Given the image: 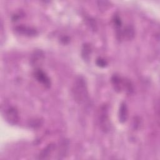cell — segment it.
<instances>
[{"label":"cell","mask_w":160,"mask_h":160,"mask_svg":"<svg viewBox=\"0 0 160 160\" xmlns=\"http://www.w3.org/2000/svg\"><path fill=\"white\" fill-rule=\"evenodd\" d=\"M44 58V54L41 51H36L32 55L31 62L32 66H36L38 63H39Z\"/></svg>","instance_id":"30bf717a"},{"label":"cell","mask_w":160,"mask_h":160,"mask_svg":"<svg viewBox=\"0 0 160 160\" xmlns=\"http://www.w3.org/2000/svg\"><path fill=\"white\" fill-rule=\"evenodd\" d=\"M33 75L35 79L39 83L42 84L44 86H45L47 88H50L51 84V79L48 77V76L46 74V73L44 72L40 68L35 69L33 72Z\"/></svg>","instance_id":"277c9868"},{"label":"cell","mask_w":160,"mask_h":160,"mask_svg":"<svg viewBox=\"0 0 160 160\" xmlns=\"http://www.w3.org/2000/svg\"><path fill=\"white\" fill-rule=\"evenodd\" d=\"M72 94L75 101L79 105L86 104L89 101L88 84L82 76L76 78L72 87Z\"/></svg>","instance_id":"6da1fadb"},{"label":"cell","mask_w":160,"mask_h":160,"mask_svg":"<svg viewBox=\"0 0 160 160\" xmlns=\"http://www.w3.org/2000/svg\"><path fill=\"white\" fill-rule=\"evenodd\" d=\"M56 148V144L54 143H50L47 145L39 154L38 158L40 159H48L49 156L52 154Z\"/></svg>","instance_id":"8992f818"},{"label":"cell","mask_w":160,"mask_h":160,"mask_svg":"<svg viewBox=\"0 0 160 160\" xmlns=\"http://www.w3.org/2000/svg\"><path fill=\"white\" fill-rule=\"evenodd\" d=\"M98 119L101 130L104 132H108L111 130V124L109 116V108L108 105L103 104L100 107L98 111Z\"/></svg>","instance_id":"7a4b0ae2"},{"label":"cell","mask_w":160,"mask_h":160,"mask_svg":"<svg viewBox=\"0 0 160 160\" xmlns=\"http://www.w3.org/2000/svg\"><path fill=\"white\" fill-rule=\"evenodd\" d=\"M97 4L100 11H106L109 8L111 3L107 1H99L97 2Z\"/></svg>","instance_id":"8fae6325"},{"label":"cell","mask_w":160,"mask_h":160,"mask_svg":"<svg viewBox=\"0 0 160 160\" xmlns=\"http://www.w3.org/2000/svg\"><path fill=\"white\" fill-rule=\"evenodd\" d=\"M118 116L119 122L121 123L125 122L128 118V109L125 102H122L119 106Z\"/></svg>","instance_id":"52a82bcc"},{"label":"cell","mask_w":160,"mask_h":160,"mask_svg":"<svg viewBox=\"0 0 160 160\" xmlns=\"http://www.w3.org/2000/svg\"><path fill=\"white\" fill-rule=\"evenodd\" d=\"M134 36V29L131 25L127 26L122 31V38H125L127 40L132 39Z\"/></svg>","instance_id":"ba28073f"},{"label":"cell","mask_w":160,"mask_h":160,"mask_svg":"<svg viewBox=\"0 0 160 160\" xmlns=\"http://www.w3.org/2000/svg\"><path fill=\"white\" fill-rule=\"evenodd\" d=\"M14 31L19 34L29 37L35 36L38 34V31L35 29L24 25H19L16 26L14 28Z\"/></svg>","instance_id":"5b68a950"},{"label":"cell","mask_w":160,"mask_h":160,"mask_svg":"<svg viewBox=\"0 0 160 160\" xmlns=\"http://www.w3.org/2000/svg\"><path fill=\"white\" fill-rule=\"evenodd\" d=\"M96 63L98 66L101 67V68H105V67H106L108 66L107 61L105 59H102L101 58H98L96 59Z\"/></svg>","instance_id":"7c38bea8"},{"label":"cell","mask_w":160,"mask_h":160,"mask_svg":"<svg viewBox=\"0 0 160 160\" xmlns=\"http://www.w3.org/2000/svg\"><path fill=\"white\" fill-rule=\"evenodd\" d=\"M91 51L92 49L91 45L88 43H84L82 46L81 51V56L84 61H88L89 60Z\"/></svg>","instance_id":"9c48e42d"},{"label":"cell","mask_w":160,"mask_h":160,"mask_svg":"<svg viewBox=\"0 0 160 160\" xmlns=\"http://www.w3.org/2000/svg\"><path fill=\"white\" fill-rule=\"evenodd\" d=\"M1 114L4 119L11 125H15L19 121V116L18 109L10 104L5 103L2 105Z\"/></svg>","instance_id":"3957f363"}]
</instances>
